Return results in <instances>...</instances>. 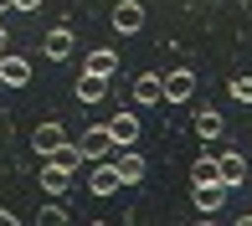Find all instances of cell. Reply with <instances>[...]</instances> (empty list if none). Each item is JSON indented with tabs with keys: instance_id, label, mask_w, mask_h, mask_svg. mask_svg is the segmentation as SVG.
<instances>
[{
	"instance_id": "cell-1",
	"label": "cell",
	"mask_w": 252,
	"mask_h": 226,
	"mask_svg": "<svg viewBox=\"0 0 252 226\" xmlns=\"http://www.w3.org/2000/svg\"><path fill=\"white\" fill-rule=\"evenodd\" d=\"M159 87H165V103H190V98H196V72H190V67H175V72L159 77Z\"/></svg>"
},
{
	"instance_id": "cell-2",
	"label": "cell",
	"mask_w": 252,
	"mask_h": 226,
	"mask_svg": "<svg viewBox=\"0 0 252 226\" xmlns=\"http://www.w3.org/2000/svg\"><path fill=\"white\" fill-rule=\"evenodd\" d=\"M77 154H83V160H108L113 154V134H108V123H93V129L83 134V139H77Z\"/></svg>"
},
{
	"instance_id": "cell-3",
	"label": "cell",
	"mask_w": 252,
	"mask_h": 226,
	"mask_svg": "<svg viewBox=\"0 0 252 226\" xmlns=\"http://www.w3.org/2000/svg\"><path fill=\"white\" fill-rule=\"evenodd\" d=\"M226 196H232V185H221V180H206V185L190 190V200H196V211H201V216H216V211L226 206Z\"/></svg>"
},
{
	"instance_id": "cell-4",
	"label": "cell",
	"mask_w": 252,
	"mask_h": 226,
	"mask_svg": "<svg viewBox=\"0 0 252 226\" xmlns=\"http://www.w3.org/2000/svg\"><path fill=\"white\" fill-rule=\"evenodd\" d=\"M113 31H119V36H134V31L144 26V5L139 0H119V5H113V21H108Z\"/></svg>"
},
{
	"instance_id": "cell-5",
	"label": "cell",
	"mask_w": 252,
	"mask_h": 226,
	"mask_svg": "<svg viewBox=\"0 0 252 226\" xmlns=\"http://www.w3.org/2000/svg\"><path fill=\"white\" fill-rule=\"evenodd\" d=\"M0 83L5 87H26L31 83V62L16 56V52H0Z\"/></svg>"
},
{
	"instance_id": "cell-6",
	"label": "cell",
	"mask_w": 252,
	"mask_h": 226,
	"mask_svg": "<svg viewBox=\"0 0 252 226\" xmlns=\"http://www.w3.org/2000/svg\"><path fill=\"white\" fill-rule=\"evenodd\" d=\"M113 170H119V180H124V185H139V180L150 175V165H144V154H139V149H129V144H124V154L113 160Z\"/></svg>"
},
{
	"instance_id": "cell-7",
	"label": "cell",
	"mask_w": 252,
	"mask_h": 226,
	"mask_svg": "<svg viewBox=\"0 0 252 226\" xmlns=\"http://www.w3.org/2000/svg\"><path fill=\"white\" fill-rule=\"evenodd\" d=\"M119 170H113V160H98V170L93 175H88V190H93V196H119Z\"/></svg>"
},
{
	"instance_id": "cell-8",
	"label": "cell",
	"mask_w": 252,
	"mask_h": 226,
	"mask_svg": "<svg viewBox=\"0 0 252 226\" xmlns=\"http://www.w3.org/2000/svg\"><path fill=\"white\" fill-rule=\"evenodd\" d=\"M83 72H98V77H113V72H119V52H113V47H93V52L83 56Z\"/></svg>"
},
{
	"instance_id": "cell-9",
	"label": "cell",
	"mask_w": 252,
	"mask_h": 226,
	"mask_svg": "<svg viewBox=\"0 0 252 226\" xmlns=\"http://www.w3.org/2000/svg\"><path fill=\"white\" fill-rule=\"evenodd\" d=\"M108 134H113L119 149H124V144H134V139H139V113H113V118H108Z\"/></svg>"
},
{
	"instance_id": "cell-10",
	"label": "cell",
	"mask_w": 252,
	"mask_h": 226,
	"mask_svg": "<svg viewBox=\"0 0 252 226\" xmlns=\"http://www.w3.org/2000/svg\"><path fill=\"white\" fill-rule=\"evenodd\" d=\"M41 190H47V196H67V190H72V170H62V165H41Z\"/></svg>"
},
{
	"instance_id": "cell-11",
	"label": "cell",
	"mask_w": 252,
	"mask_h": 226,
	"mask_svg": "<svg viewBox=\"0 0 252 226\" xmlns=\"http://www.w3.org/2000/svg\"><path fill=\"white\" fill-rule=\"evenodd\" d=\"M31 144H36V154L47 160V154L57 149V144H67V129H62V123H36V134H31Z\"/></svg>"
},
{
	"instance_id": "cell-12",
	"label": "cell",
	"mask_w": 252,
	"mask_h": 226,
	"mask_svg": "<svg viewBox=\"0 0 252 226\" xmlns=\"http://www.w3.org/2000/svg\"><path fill=\"white\" fill-rule=\"evenodd\" d=\"M41 52H47L52 62H67V56H72V31H67V26L47 31V41H41Z\"/></svg>"
},
{
	"instance_id": "cell-13",
	"label": "cell",
	"mask_w": 252,
	"mask_h": 226,
	"mask_svg": "<svg viewBox=\"0 0 252 226\" xmlns=\"http://www.w3.org/2000/svg\"><path fill=\"white\" fill-rule=\"evenodd\" d=\"M221 129H226V118L216 108H196V139L211 144V139H221Z\"/></svg>"
},
{
	"instance_id": "cell-14",
	"label": "cell",
	"mask_w": 252,
	"mask_h": 226,
	"mask_svg": "<svg viewBox=\"0 0 252 226\" xmlns=\"http://www.w3.org/2000/svg\"><path fill=\"white\" fill-rule=\"evenodd\" d=\"M103 93H108V77H98V72H77V98H83V103H103Z\"/></svg>"
},
{
	"instance_id": "cell-15",
	"label": "cell",
	"mask_w": 252,
	"mask_h": 226,
	"mask_svg": "<svg viewBox=\"0 0 252 226\" xmlns=\"http://www.w3.org/2000/svg\"><path fill=\"white\" fill-rule=\"evenodd\" d=\"M134 103H165V87H159V77H155V72L134 77Z\"/></svg>"
},
{
	"instance_id": "cell-16",
	"label": "cell",
	"mask_w": 252,
	"mask_h": 226,
	"mask_svg": "<svg viewBox=\"0 0 252 226\" xmlns=\"http://www.w3.org/2000/svg\"><path fill=\"white\" fill-rule=\"evenodd\" d=\"M216 165H221V180H226V185H242V180H247V160H242V154L226 149V154H216Z\"/></svg>"
},
{
	"instance_id": "cell-17",
	"label": "cell",
	"mask_w": 252,
	"mask_h": 226,
	"mask_svg": "<svg viewBox=\"0 0 252 226\" xmlns=\"http://www.w3.org/2000/svg\"><path fill=\"white\" fill-rule=\"evenodd\" d=\"M190 180H196V185H206V180H221V165H216V154H201L196 165H190ZM226 185V180H221Z\"/></svg>"
},
{
	"instance_id": "cell-18",
	"label": "cell",
	"mask_w": 252,
	"mask_h": 226,
	"mask_svg": "<svg viewBox=\"0 0 252 226\" xmlns=\"http://www.w3.org/2000/svg\"><path fill=\"white\" fill-rule=\"evenodd\" d=\"M47 160H52V165H62V170H72V175H77V165H83V154H77V144H57V149L47 154Z\"/></svg>"
},
{
	"instance_id": "cell-19",
	"label": "cell",
	"mask_w": 252,
	"mask_h": 226,
	"mask_svg": "<svg viewBox=\"0 0 252 226\" xmlns=\"http://www.w3.org/2000/svg\"><path fill=\"white\" fill-rule=\"evenodd\" d=\"M226 93H232L237 103H252V77H232V83H226Z\"/></svg>"
},
{
	"instance_id": "cell-20",
	"label": "cell",
	"mask_w": 252,
	"mask_h": 226,
	"mask_svg": "<svg viewBox=\"0 0 252 226\" xmlns=\"http://www.w3.org/2000/svg\"><path fill=\"white\" fill-rule=\"evenodd\" d=\"M36 226H67V211H62V206H47V211L36 216Z\"/></svg>"
},
{
	"instance_id": "cell-21",
	"label": "cell",
	"mask_w": 252,
	"mask_h": 226,
	"mask_svg": "<svg viewBox=\"0 0 252 226\" xmlns=\"http://www.w3.org/2000/svg\"><path fill=\"white\" fill-rule=\"evenodd\" d=\"M10 5H16V10H36L41 0H10Z\"/></svg>"
},
{
	"instance_id": "cell-22",
	"label": "cell",
	"mask_w": 252,
	"mask_h": 226,
	"mask_svg": "<svg viewBox=\"0 0 252 226\" xmlns=\"http://www.w3.org/2000/svg\"><path fill=\"white\" fill-rule=\"evenodd\" d=\"M0 226H16V211H5V206H0Z\"/></svg>"
},
{
	"instance_id": "cell-23",
	"label": "cell",
	"mask_w": 252,
	"mask_h": 226,
	"mask_svg": "<svg viewBox=\"0 0 252 226\" xmlns=\"http://www.w3.org/2000/svg\"><path fill=\"white\" fill-rule=\"evenodd\" d=\"M5 10H16V5H10V0H0V16H5Z\"/></svg>"
},
{
	"instance_id": "cell-24",
	"label": "cell",
	"mask_w": 252,
	"mask_h": 226,
	"mask_svg": "<svg viewBox=\"0 0 252 226\" xmlns=\"http://www.w3.org/2000/svg\"><path fill=\"white\" fill-rule=\"evenodd\" d=\"M0 52H5V26H0Z\"/></svg>"
}]
</instances>
